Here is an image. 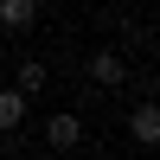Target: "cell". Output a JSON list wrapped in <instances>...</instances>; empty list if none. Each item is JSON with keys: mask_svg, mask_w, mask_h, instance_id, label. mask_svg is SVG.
Here are the masks:
<instances>
[{"mask_svg": "<svg viewBox=\"0 0 160 160\" xmlns=\"http://www.w3.org/2000/svg\"><path fill=\"white\" fill-rule=\"evenodd\" d=\"M45 83H51V71H45L38 58H26V64H19V83H13V90H19V96H38Z\"/></svg>", "mask_w": 160, "mask_h": 160, "instance_id": "8992f818", "label": "cell"}, {"mask_svg": "<svg viewBox=\"0 0 160 160\" xmlns=\"http://www.w3.org/2000/svg\"><path fill=\"white\" fill-rule=\"evenodd\" d=\"M122 77H128V64H122V51H115V45L90 51V83H96V90H115Z\"/></svg>", "mask_w": 160, "mask_h": 160, "instance_id": "6da1fadb", "label": "cell"}, {"mask_svg": "<svg viewBox=\"0 0 160 160\" xmlns=\"http://www.w3.org/2000/svg\"><path fill=\"white\" fill-rule=\"evenodd\" d=\"M0 26L7 32H32L38 26V0H0Z\"/></svg>", "mask_w": 160, "mask_h": 160, "instance_id": "277c9868", "label": "cell"}, {"mask_svg": "<svg viewBox=\"0 0 160 160\" xmlns=\"http://www.w3.org/2000/svg\"><path fill=\"white\" fill-rule=\"evenodd\" d=\"M26 115H32V96H19V90H0V128H7V135H13V128H26Z\"/></svg>", "mask_w": 160, "mask_h": 160, "instance_id": "5b68a950", "label": "cell"}, {"mask_svg": "<svg viewBox=\"0 0 160 160\" xmlns=\"http://www.w3.org/2000/svg\"><path fill=\"white\" fill-rule=\"evenodd\" d=\"M128 135H135L141 148L160 141V109H154V102H135V109H128Z\"/></svg>", "mask_w": 160, "mask_h": 160, "instance_id": "3957f363", "label": "cell"}, {"mask_svg": "<svg viewBox=\"0 0 160 160\" xmlns=\"http://www.w3.org/2000/svg\"><path fill=\"white\" fill-rule=\"evenodd\" d=\"M45 141H51L58 154H71L77 141H83V115H77V109H58V115L45 122Z\"/></svg>", "mask_w": 160, "mask_h": 160, "instance_id": "7a4b0ae2", "label": "cell"}]
</instances>
